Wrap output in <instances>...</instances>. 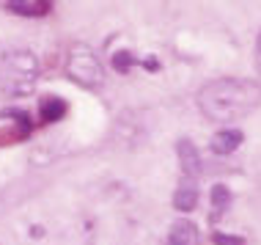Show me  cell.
<instances>
[{
  "label": "cell",
  "instance_id": "7c38bea8",
  "mask_svg": "<svg viewBox=\"0 0 261 245\" xmlns=\"http://www.w3.org/2000/svg\"><path fill=\"white\" fill-rule=\"evenodd\" d=\"M242 237H225V234H215V245H242Z\"/></svg>",
  "mask_w": 261,
  "mask_h": 245
},
{
  "label": "cell",
  "instance_id": "6da1fadb",
  "mask_svg": "<svg viewBox=\"0 0 261 245\" xmlns=\"http://www.w3.org/2000/svg\"><path fill=\"white\" fill-rule=\"evenodd\" d=\"M198 105L203 116L217 124H231L250 116L261 105V83L239 80V78H220L209 80L198 91Z\"/></svg>",
  "mask_w": 261,
  "mask_h": 245
},
{
  "label": "cell",
  "instance_id": "ba28073f",
  "mask_svg": "<svg viewBox=\"0 0 261 245\" xmlns=\"http://www.w3.org/2000/svg\"><path fill=\"white\" fill-rule=\"evenodd\" d=\"M237 146H242V132L239 130H220L212 135V152L215 155H231V152H237Z\"/></svg>",
  "mask_w": 261,
  "mask_h": 245
},
{
  "label": "cell",
  "instance_id": "7a4b0ae2",
  "mask_svg": "<svg viewBox=\"0 0 261 245\" xmlns=\"http://www.w3.org/2000/svg\"><path fill=\"white\" fill-rule=\"evenodd\" d=\"M39 78V61L33 53L28 50H11L3 55L0 61V86L6 94L11 96H22L31 94Z\"/></svg>",
  "mask_w": 261,
  "mask_h": 245
},
{
  "label": "cell",
  "instance_id": "8fae6325",
  "mask_svg": "<svg viewBox=\"0 0 261 245\" xmlns=\"http://www.w3.org/2000/svg\"><path fill=\"white\" fill-rule=\"evenodd\" d=\"M135 64V58H132V53L129 50H118L116 55H113V69H116V72H129V66Z\"/></svg>",
  "mask_w": 261,
  "mask_h": 245
},
{
  "label": "cell",
  "instance_id": "4fadbf2b",
  "mask_svg": "<svg viewBox=\"0 0 261 245\" xmlns=\"http://www.w3.org/2000/svg\"><path fill=\"white\" fill-rule=\"evenodd\" d=\"M256 58H258V69H261V33H258V39H256Z\"/></svg>",
  "mask_w": 261,
  "mask_h": 245
},
{
  "label": "cell",
  "instance_id": "52a82bcc",
  "mask_svg": "<svg viewBox=\"0 0 261 245\" xmlns=\"http://www.w3.org/2000/svg\"><path fill=\"white\" fill-rule=\"evenodd\" d=\"M3 9L19 14V17H44V14L53 11V6L44 3V0H11V3H3Z\"/></svg>",
  "mask_w": 261,
  "mask_h": 245
},
{
  "label": "cell",
  "instance_id": "30bf717a",
  "mask_svg": "<svg viewBox=\"0 0 261 245\" xmlns=\"http://www.w3.org/2000/svg\"><path fill=\"white\" fill-rule=\"evenodd\" d=\"M231 204V190L225 185H215L212 187V209H215V215H220L225 212Z\"/></svg>",
  "mask_w": 261,
  "mask_h": 245
},
{
  "label": "cell",
  "instance_id": "5b68a950",
  "mask_svg": "<svg viewBox=\"0 0 261 245\" xmlns=\"http://www.w3.org/2000/svg\"><path fill=\"white\" fill-rule=\"evenodd\" d=\"M195 204H198V182L190 177H181L173 193V207L179 212H193Z\"/></svg>",
  "mask_w": 261,
  "mask_h": 245
},
{
  "label": "cell",
  "instance_id": "3957f363",
  "mask_svg": "<svg viewBox=\"0 0 261 245\" xmlns=\"http://www.w3.org/2000/svg\"><path fill=\"white\" fill-rule=\"evenodd\" d=\"M66 75H69L74 83L86 86V88L102 86V78H105L99 58L94 55V50H91L88 44H72V47H69V55H66Z\"/></svg>",
  "mask_w": 261,
  "mask_h": 245
},
{
  "label": "cell",
  "instance_id": "9c48e42d",
  "mask_svg": "<svg viewBox=\"0 0 261 245\" xmlns=\"http://www.w3.org/2000/svg\"><path fill=\"white\" fill-rule=\"evenodd\" d=\"M39 113H41V121L44 124H53V121H58V118H63L66 102H63L61 96H44L39 105Z\"/></svg>",
  "mask_w": 261,
  "mask_h": 245
},
{
  "label": "cell",
  "instance_id": "8992f818",
  "mask_svg": "<svg viewBox=\"0 0 261 245\" xmlns=\"http://www.w3.org/2000/svg\"><path fill=\"white\" fill-rule=\"evenodd\" d=\"M168 245H198V226L193 220H176L168 232Z\"/></svg>",
  "mask_w": 261,
  "mask_h": 245
},
{
  "label": "cell",
  "instance_id": "277c9868",
  "mask_svg": "<svg viewBox=\"0 0 261 245\" xmlns=\"http://www.w3.org/2000/svg\"><path fill=\"white\" fill-rule=\"evenodd\" d=\"M176 155H179V165H181V174L190 179H195L201 174V155L198 149H195L193 141H187V138H181L179 143H176Z\"/></svg>",
  "mask_w": 261,
  "mask_h": 245
}]
</instances>
